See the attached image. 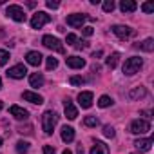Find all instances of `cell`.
Returning a JSON list of instances; mask_svg holds the SVG:
<instances>
[{"label": "cell", "mask_w": 154, "mask_h": 154, "mask_svg": "<svg viewBox=\"0 0 154 154\" xmlns=\"http://www.w3.org/2000/svg\"><path fill=\"white\" fill-rule=\"evenodd\" d=\"M56 122H58V114H56L54 111H45V112L42 114V129H44V132H45L47 136L53 134Z\"/></svg>", "instance_id": "obj_1"}, {"label": "cell", "mask_w": 154, "mask_h": 154, "mask_svg": "<svg viewBox=\"0 0 154 154\" xmlns=\"http://www.w3.org/2000/svg\"><path fill=\"white\" fill-rule=\"evenodd\" d=\"M141 65H143V60H141L140 56H131V58H127L125 63H123V72H125L127 76H132V74H136V72L141 69Z\"/></svg>", "instance_id": "obj_2"}, {"label": "cell", "mask_w": 154, "mask_h": 154, "mask_svg": "<svg viewBox=\"0 0 154 154\" xmlns=\"http://www.w3.org/2000/svg\"><path fill=\"white\" fill-rule=\"evenodd\" d=\"M47 22H51V15H47L45 11H38L31 18V27L33 29H42Z\"/></svg>", "instance_id": "obj_3"}, {"label": "cell", "mask_w": 154, "mask_h": 154, "mask_svg": "<svg viewBox=\"0 0 154 154\" xmlns=\"http://www.w3.org/2000/svg\"><path fill=\"white\" fill-rule=\"evenodd\" d=\"M6 15L9 17V18H13L15 22H26V13H24V9L20 8V6H8V9H6Z\"/></svg>", "instance_id": "obj_4"}, {"label": "cell", "mask_w": 154, "mask_h": 154, "mask_svg": "<svg viewBox=\"0 0 154 154\" xmlns=\"http://www.w3.org/2000/svg\"><path fill=\"white\" fill-rule=\"evenodd\" d=\"M42 44H44L47 49H53V51L63 53V45H62V42H60L56 36H53V35H45V36L42 38Z\"/></svg>", "instance_id": "obj_5"}, {"label": "cell", "mask_w": 154, "mask_h": 154, "mask_svg": "<svg viewBox=\"0 0 154 154\" xmlns=\"http://www.w3.org/2000/svg\"><path fill=\"white\" fill-rule=\"evenodd\" d=\"M150 131V123L147 120H134L131 123V132L132 134H145Z\"/></svg>", "instance_id": "obj_6"}, {"label": "cell", "mask_w": 154, "mask_h": 154, "mask_svg": "<svg viewBox=\"0 0 154 154\" xmlns=\"http://www.w3.org/2000/svg\"><path fill=\"white\" fill-rule=\"evenodd\" d=\"M26 74H27V69H26L24 63H17V65L9 67V71H8V76H9V78H15V80L24 78Z\"/></svg>", "instance_id": "obj_7"}, {"label": "cell", "mask_w": 154, "mask_h": 154, "mask_svg": "<svg viewBox=\"0 0 154 154\" xmlns=\"http://www.w3.org/2000/svg\"><path fill=\"white\" fill-rule=\"evenodd\" d=\"M111 31H112L118 38H122V40H125V38H129V36L134 35V29H131L129 26H112Z\"/></svg>", "instance_id": "obj_8"}, {"label": "cell", "mask_w": 154, "mask_h": 154, "mask_svg": "<svg viewBox=\"0 0 154 154\" xmlns=\"http://www.w3.org/2000/svg\"><path fill=\"white\" fill-rule=\"evenodd\" d=\"M63 112H65V118H69V120H76V116H78V109L74 107V103L69 98L63 102Z\"/></svg>", "instance_id": "obj_9"}, {"label": "cell", "mask_w": 154, "mask_h": 154, "mask_svg": "<svg viewBox=\"0 0 154 154\" xmlns=\"http://www.w3.org/2000/svg\"><path fill=\"white\" fill-rule=\"evenodd\" d=\"M85 20H87V17L85 15H80V13H74V15H69L67 17V24L71 27H82Z\"/></svg>", "instance_id": "obj_10"}, {"label": "cell", "mask_w": 154, "mask_h": 154, "mask_svg": "<svg viewBox=\"0 0 154 154\" xmlns=\"http://www.w3.org/2000/svg\"><path fill=\"white\" fill-rule=\"evenodd\" d=\"M78 103H80L82 109H89V107L93 105V93H91V91L80 93V94H78Z\"/></svg>", "instance_id": "obj_11"}, {"label": "cell", "mask_w": 154, "mask_h": 154, "mask_svg": "<svg viewBox=\"0 0 154 154\" xmlns=\"http://www.w3.org/2000/svg\"><path fill=\"white\" fill-rule=\"evenodd\" d=\"M9 112H11V116L15 120H27L29 118V112L24 107H20V105H11L9 107Z\"/></svg>", "instance_id": "obj_12"}, {"label": "cell", "mask_w": 154, "mask_h": 154, "mask_svg": "<svg viewBox=\"0 0 154 154\" xmlns=\"http://www.w3.org/2000/svg\"><path fill=\"white\" fill-rule=\"evenodd\" d=\"M42 60H44V56H42L38 51H29V53L26 54V62H27L29 65H35V67H38V65L42 63Z\"/></svg>", "instance_id": "obj_13"}, {"label": "cell", "mask_w": 154, "mask_h": 154, "mask_svg": "<svg viewBox=\"0 0 154 154\" xmlns=\"http://www.w3.org/2000/svg\"><path fill=\"white\" fill-rule=\"evenodd\" d=\"M150 145H152V138H140V140L134 141V147H136V150H140V152L150 150Z\"/></svg>", "instance_id": "obj_14"}, {"label": "cell", "mask_w": 154, "mask_h": 154, "mask_svg": "<svg viewBox=\"0 0 154 154\" xmlns=\"http://www.w3.org/2000/svg\"><path fill=\"white\" fill-rule=\"evenodd\" d=\"M65 62H67V67H71V69H82L85 65V60L80 56H67Z\"/></svg>", "instance_id": "obj_15"}, {"label": "cell", "mask_w": 154, "mask_h": 154, "mask_svg": "<svg viewBox=\"0 0 154 154\" xmlns=\"http://www.w3.org/2000/svg\"><path fill=\"white\" fill-rule=\"evenodd\" d=\"M22 98H24L26 102H31V103H36V105H40V103H44V98H42L40 94H36V93H33V91H24V93H22Z\"/></svg>", "instance_id": "obj_16"}, {"label": "cell", "mask_w": 154, "mask_h": 154, "mask_svg": "<svg viewBox=\"0 0 154 154\" xmlns=\"http://www.w3.org/2000/svg\"><path fill=\"white\" fill-rule=\"evenodd\" d=\"M147 96V89L145 87H132L131 91H129V98L131 100H140V98H145Z\"/></svg>", "instance_id": "obj_17"}, {"label": "cell", "mask_w": 154, "mask_h": 154, "mask_svg": "<svg viewBox=\"0 0 154 154\" xmlns=\"http://www.w3.org/2000/svg\"><path fill=\"white\" fill-rule=\"evenodd\" d=\"M29 84H31V87H35V89L42 87V85H44V74H42V72H33V74L29 76Z\"/></svg>", "instance_id": "obj_18"}, {"label": "cell", "mask_w": 154, "mask_h": 154, "mask_svg": "<svg viewBox=\"0 0 154 154\" xmlns=\"http://www.w3.org/2000/svg\"><path fill=\"white\" fill-rule=\"evenodd\" d=\"M136 8H138V4L134 0H122L120 2V9L123 13H132V11H136Z\"/></svg>", "instance_id": "obj_19"}, {"label": "cell", "mask_w": 154, "mask_h": 154, "mask_svg": "<svg viewBox=\"0 0 154 154\" xmlns=\"http://www.w3.org/2000/svg\"><path fill=\"white\" fill-rule=\"evenodd\" d=\"M62 140H63L65 143H71V141L74 140V129L69 127V125H63V127H62Z\"/></svg>", "instance_id": "obj_20"}, {"label": "cell", "mask_w": 154, "mask_h": 154, "mask_svg": "<svg viewBox=\"0 0 154 154\" xmlns=\"http://www.w3.org/2000/svg\"><path fill=\"white\" fill-rule=\"evenodd\" d=\"M91 154H109V147L103 141H94V145L91 149Z\"/></svg>", "instance_id": "obj_21"}, {"label": "cell", "mask_w": 154, "mask_h": 154, "mask_svg": "<svg viewBox=\"0 0 154 154\" xmlns=\"http://www.w3.org/2000/svg\"><path fill=\"white\" fill-rule=\"evenodd\" d=\"M136 47H140V49L145 51V53H152V51H154V40H152V38H147V40H143L141 44H138Z\"/></svg>", "instance_id": "obj_22"}, {"label": "cell", "mask_w": 154, "mask_h": 154, "mask_svg": "<svg viewBox=\"0 0 154 154\" xmlns=\"http://www.w3.org/2000/svg\"><path fill=\"white\" fill-rule=\"evenodd\" d=\"M118 60H120V53H112V54H109V56H107L105 65H107L109 69H114V67L118 65Z\"/></svg>", "instance_id": "obj_23"}, {"label": "cell", "mask_w": 154, "mask_h": 154, "mask_svg": "<svg viewBox=\"0 0 154 154\" xmlns=\"http://www.w3.org/2000/svg\"><path fill=\"white\" fill-rule=\"evenodd\" d=\"M29 147H31V145H29L27 141L20 140V141H17V147H15V149H17V152H18V154H26V152L29 150Z\"/></svg>", "instance_id": "obj_24"}, {"label": "cell", "mask_w": 154, "mask_h": 154, "mask_svg": "<svg viewBox=\"0 0 154 154\" xmlns=\"http://www.w3.org/2000/svg\"><path fill=\"white\" fill-rule=\"evenodd\" d=\"M98 105H100L102 109H103V107H109V105H112V98H111V96H107V94H103V96H100Z\"/></svg>", "instance_id": "obj_25"}, {"label": "cell", "mask_w": 154, "mask_h": 154, "mask_svg": "<svg viewBox=\"0 0 154 154\" xmlns=\"http://www.w3.org/2000/svg\"><path fill=\"white\" fill-rule=\"evenodd\" d=\"M84 123H85V127H96L100 122H98V118H96V116H85Z\"/></svg>", "instance_id": "obj_26"}, {"label": "cell", "mask_w": 154, "mask_h": 154, "mask_svg": "<svg viewBox=\"0 0 154 154\" xmlns=\"http://www.w3.org/2000/svg\"><path fill=\"white\" fill-rule=\"evenodd\" d=\"M8 60H9V53H8V51H4V49H0V67L6 65V63H8Z\"/></svg>", "instance_id": "obj_27"}, {"label": "cell", "mask_w": 154, "mask_h": 154, "mask_svg": "<svg viewBox=\"0 0 154 154\" xmlns=\"http://www.w3.org/2000/svg\"><path fill=\"white\" fill-rule=\"evenodd\" d=\"M56 67H58V60L53 58V56H49V58H47V69L53 71V69H56Z\"/></svg>", "instance_id": "obj_28"}, {"label": "cell", "mask_w": 154, "mask_h": 154, "mask_svg": "<svg viewBox=\"0 0 154 154\" xmlns=\"http://www.w3.org/2000/svg\"><path fill=\"white\" fill-rule=\"evenodd\" d=\"M114 134H116V132H114V129H112L111 125H105V127H103V136H105V138H114Z\"/></svg>", "instance_id": "obj_29"}, {"label": "cell", "mask_w": 154, "mask_h": 154, "mask_svg": "<svg viewBox=\"0 0 154 154\" xmlns=\"http://www.w3.org/2000/svg\"><path fill=\"white\" fill-rule=\"evenodd\" d=\"M69 82H71V85H82L85 80L82 78V76H71V80H69Z\"/></svg>", "instance_id": "obj_30"}, {"label": "cell", "mask_w": 154, "mask_h": 154, "mask_svg": "<svg viewBox=\"0 0 154 154\" xmlns=\"http://www.w3.org/2000/svg\"><path fill=\"white\" fill-rule=\"evenodd\" d=\"M112 9H114V2H112V0H105V2H103V11L111 13Z\"/></svg>", "instance_id": "obj_31"}, {"label": "cell", "mask_w": 154, "mask_h": 154, "mask_svg": "<svg viewBox=\"0 0 154 154\" xmlns=\"http://www.w3.org/2000/svg\"><path fill=\"white\" fill-rule=\"evenodd\" d=\"M141 9H143L145 13H152V11H154V4H150V2H145V4L141 6Z\"/></svg>", "instance_id": "obj_32"}, {"label": "cell", "mask_w": 154, "mask_h": 154, "mask_svg": "<svg viewBox=\"0 0 154 154\" xmlns=\"http://www.w3.org/2000/svg\"><path fill=\"white\" fill-rule=\"evenodd\" d=\"M65 42H67V45H74L76 44V35H67V38H65Z\"/></svg>", "instance_id": "obj_33"}, {"label": "cell", "mask_w": 154, "mask_h": 154, "mask_svg": "<svg viewBox=\"0 0 154 154\" xmlns=\"http://www.w3.org/2000/svg\"><path fill=\"white\" fill-rule=\"evenodd\" d=\"M45 6H47L49 9H56V8L60 6V2H56V0H47V2H45Z\"/></svg>", "instance_id": "obj_34"}, {"label": "cell", "mask_w": 154, "mask_h": 154, "mask_svg": "<svg viewBox=\"0 0 154 154\" xmlns=\"http://www.w3.org/2000/svg\"><path fill=\"white\" fill-rule=\"evenodd\" d=\"M44 154H56V150L51 145H44Z\"/></svg>", "instance_id": "obj_35"}, {"label": "cell", "mask_w": 154, "mask_h": 154, "mask_svg": "<svg viewBox=\"0 0 154 154\" xmlns=\"http://www.w3.org/2000/svg\"><path fill=\"white\" fill-rule=\"evenodd\" d=\"M82 31H84V35H85V36H91V35H93V27H89V26H87V27H84Z\"/></svg>", "instance_id": "obj_36"}, {"label": "cell", "mask_w": 154, "mask_h": 154, "mask_svg": "<svg viewBox=\"0 0 154 154\" xmlns=\"http://www.w3.org/2000/svg\"><path fill=\"white\" fill-rule=\"evenodd\" d=\"M141 116H145V118H150V111H141Z\"/></svg>", "instance_id": "obj_37"}, {"label": "cell", "mask_w": 154, "mask_h": 154, "mask_svg": "<svg viewBox=\"0 0 154 154\" xmlns=\"http://www.w3.org/2000/svg\"><path fill=\"white\" fill-rule=\"evenodd\" d=\"M78 154H84V147L82 145H78Z\"/></svg>", "instance_id": "obj_38"}, {"label": "cell", "mask_w": 154, "mask_h": 154, "mask_svg": "<svg viewBox=\"0 0 154 154\" xmlns=\"http://www.w3.org/2000/svg\"><path fill=\"white\" fill-rule=\"evenodd\" d=\"M62 154H72V152H71V150H69V149H65V150H63V152H62Z\"/></svg>", "instance_id": "obj_39"}, {"label": "cell", "mask_w": 154, "mask_h": 154, "mask_svg": "<svg viewBox=\"0 0 154 154\" xmlns=\"http://www.w3.org/2000/svg\"><path fill=\"white\" fill-rule=\"evenodd\" d=\"M2 107H4V103H2V100H0V111H2Z\"/></svg>", "instance_id": "obj_40"}, {"label": "cell", "mask_w": 154, "mask_h": 154, "mask_svg": "<svg viewBox=\"0 0 154 154\" xmlns=\"http://www.w3.org/2000/svg\"><path fill=\"white\" fill-rule=\"evenodd\" d=\"M0 89H2V78H0Z\"/></svg>", "instance_id": "obj_41"}, {"label": "cell", "mask_w": 154, "mask_h": 154, "mask_svg": "<svg viewBox=\"0 0 154 154\" xmlns=\"http://www.w3.org/2000/svg\"><path fill=\"white\" fill-rule=\"evenodd\" d=\"M0 147H2V138H0Z\"/></svg>", "instance_id": "obj_42"}]
</instances>
